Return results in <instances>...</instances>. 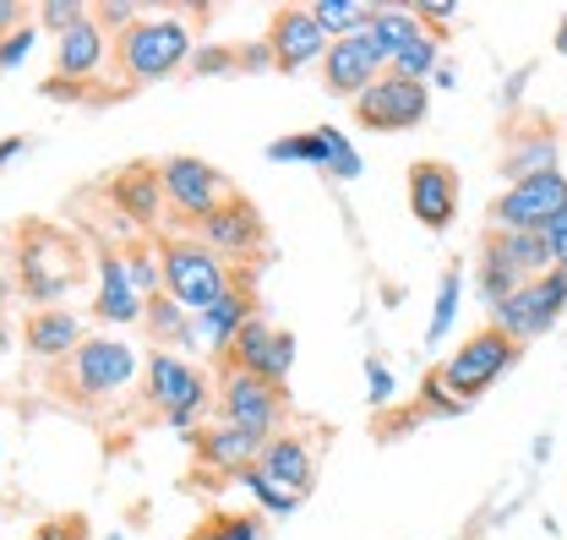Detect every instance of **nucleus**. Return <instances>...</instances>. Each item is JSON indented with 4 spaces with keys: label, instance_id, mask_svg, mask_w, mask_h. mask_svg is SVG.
Masks as SVG:
<instances>
[{
    "label": "nucleus",
    "instance_id": "nucleus-1",
    "mask_svg": "<svg viewBox=\"0 0 567 540\" xmlns=\"http://www.w3.org/2000/svg\"><path fill=\"white\" fill-rule=\"evenodd\" d=\"M82 241L66 235L61 224H17V284L28 300H61L66 289L82 284Z\"/></svg>",
    "mask_w": 567,
    "mask_h": 540
},
{
    "label": "nucleus",
    "instance_id": "nucleus-2",
    "mask_svg": "<svg viewBox=\"0 0 567 540\" xmlns=\"http://www.w3.org/2000/svg\"><path fill=\"white\" fill-rule=\"evenodd\" d=\"M158 278H164L175 306L203 317L240 273L229 268L208 241H197V235H158Z\"/></svg>",
    "mask_w": 567,
    "mask_h": 540
},
{
    "label": "nucleus",
    "instance_id": "nucleus-3",
    "mask_svg": "<svg viewBox=\"0 0 567 540\" xmlns=\"http://www.w3.org/2000/svg\"><path fill=\"white\" fill-rule=\"evenodd\" d=\"M181 67H192V33L181 17H142L115 33V77H126L132 88L164 82Z\"/></svg>",
    "mask_w": 567,
    "mask_h": 540
},
{
    "label": "nucleus",
    "instance_id": "nucleus-4",
    "mask_svg": "<svg viewBox=\"0 0 567 540\" xmlns=\"http://www.w3.org/2000/svg\"><path fill=\"white\" fill-rule=\"evenodd\" d=\"M132 377H137V355H132V344H121V338H82L66 360L55 366V388H61L66 399H76V405L115 399Z\"/></svg>",
    "mask_w": 567,
    "mask_h": 540
},
{
    "label": "nucleus",
    "instance_id": "nucleus-5",
    "mask_svg": "<svg viewBox=\"0 0 567 540\" xmlns=\"http://www.w3.org/2000/svg\"><path fill=\"white\" fill-rule=\"evenodd\" d=\"M518 355H524V344L486 323L481 334H470L453 355H447V360H442V366H436V377H442V388H447L458 405H475L502 371H513V366H518Z\"/></svg>",
    "mask_w": 567,
    "mask_h": 540
},
{
    "label": "nucleus",
    "instance_id": "nucleus-6",
    "mask_svg": "<svg viewBox=\"0 0 567 540\" xmlns=\"http://www.w3.org/2000/svg\"><path fill=\"white\" fill-rule=\"evenodd\" d=\"M218 415H224V426L274 437L284 426V415H289V394H284L279 383L257 377V371H224V383H218Z\"/></svg>",
    "mask_w": 567,
    "mask_h": 540
},
{
    "label": "nucleus",
    "instance_id": "nucleus-7",
    "mask_svg": "<svg viewBox=\"0 0 567 540\" xmlns=\"http://www.w3.org/2000/svg\"><path fill=\"white\" fill-rule=\"evenodd\" d=\"M425 110H431L425 82H410V77H399V71H382V77L354 99V121H360L365 132H415L425 121Z\"/></svg>",
    "mask_w": 567,
    "mask_h": 540
},
{
    "label": "nucleus",
    "instance_id": "nucleus-8",
    "mask_svg": "<svg viewBox=\"0 0 567 540\" xmlns=\"http://www.w3.org/2000/svg\"><path fill=\"white\" fill-rule=\"evenodd\" d=\"M486 213H492V230H524V235H540L557 213H567V175L563 170H551V175L518 181V186H507Z\"/></svg>",
    "mask_w": 567,
    "mask_h": 540
},
{
    "label": "nucleus",
    "instance_id": "nucleus-9",
    "mask_svg": "<svg viewBox=\"0 0 567 540\" xmlns=\"http://www.w3.org/2000/svg\"><path fill=\"white\" fill-rule=\"evenodd\" d=\"M563 312H567V284L557 273H546V278L524 284L518 295H507L502 306H492V328H502V334L518 338V344H529V338L551 334Z\"/></svg>",
    "mask_w": 567,
    "mask_h": 540
},
{
    "label": "nucleus",
    "instance_id": "nucleus-10",
    "mask_svg": "<svg viewBox=\"0 0 567 540\" xmlns=\"http://www.w3.org/2000/svg\"><path fill=\"white\" fill-rule=\"evenodd\" d=\"M158 181H164V203L175 207V213H186V218H197V224H203L218 203L235 197V186L213 170L208 159H192V153L164 159V164H158Z\"/></svg>",
    "mask_w": 567,
    "mask_h": 540
},
{
    "label": "nucleus",
    "instance_id": "nucleus-11",
    "mask_svg": "<svg viewBox=\"0 0 567 540\" xmlns=\"http://www.w3.org/2000/svg\"><path fill=\"white\" fill-rule=\"evenodd\" d=\"M147 405L158 409L164 420L186 426L197 409L208 405V377L197 366H186L181 355H147Z\"/></svg>",
    "mask_w": 567,
    "mask_h": 540
},
{
    "label": "nucleus",
    "instance_id": "nucleus-12",
    "mask_svg": "<svg viewBox=\"0 0 567 540\" xmlns=\"http://www.w3.org/2000/svg\"><path fill=\"white\" fill-rule=\"evenodd\" d=\"M289 366H295V334H284V328H268L262 317H251L235 344L224 349V371H257V377H268V383H289Z\"/></svg>",
    "mask_w": 567,
    "mask_h": 540
},
{
    "label": "nucleus",
    "instance_id": "nucleus-13",
    "mask_svg": "<svg viewBox=\"0 0 567 540\" xmlns=\"http://www.w3.org/2000/svg\"><path fill=\"white\" fill-rule=\"evenodd\" d=\"M268 50H274V67L279 71H300L311 61H322L333 50V39L322 33V22L311 17V6H279L268 17Z\"/></svg>",
    "mask_w": 567,
    "mask_h": 540
},
{
    "label": "nucleus",
    "instance_id": "nucleus-14",
    "mask_svg": "<svg viewBox=\"0 0 567 540\" xmlns=\"http://www.w3.org/2000/svg\"><path fill=\"white\" fill-rule=\"evenodd\" d=\"M410 213L421 218V230L442 235L458 218V170L442 159H415L410 164Z\"/></svg>",
    "mask_w": 567,
    "mask_h": 540
},
{
    "label": "nucleus",
    "instance_id": "nucleus-15",
    "mask_svg": "<svg viewBox=\"0 0 567 540\" xmlns=\"http://www.w3.org/2000/svg\"><path fill=\"white\" fill-rule=\"evenodd\" d=\"M197 241H208L218 257H246V252H257L262 241H268V224H262V213H257V203L251 197H229V203H218L197 224Z\"/></svg>",
    "mask_w": 567,
    "mask_h": 540
},
{
    "label": "nucleus",
    "instance_id": "nucleus-16",
    "mask_svg": "<svg viewBox=\"0 0 567 540\" xmlns=\"http://www.w3.org/2000/svg\"><path fill=\"white\" fill-rule=\"evenodd\" d=\"M496 170L507 175V186L535 181V175H551V170H557V132H551V121L540 115V121L507 126V142H502Z\"/></svg>",
    "mask_w": 567,
    "mask_h": 540
},
{
    "label": "nucleus",
    "instance_id": "nucleus-17",
    "mask_svg": "<svg viewBox=\"0 0 567 540\" xmlns=\"http://www.w3.org/2000/svg\"><path fill=\"white\" fill-rule=\"evenodd\" d=\"M382 61H377V50H371V39L365 33H350V39H333V50L322 55V88L333 93V99H360L377 77H382Z\"/></svg>",
    "mask_w": 567,
    "mask_h": 540
},
{
    "label": "nucleus",
    "instance_id": "nucleus-18",
    "mask_svg": "<svg viewBox=\"0 0 567 540\" xmlns=\"http://www.w3.org/2000/svg\"><path fill=\"white\" fill-rule=\"evenodd\" d=\"M110 50H115V33H104L99 17H87L82 28H71L66 39H55V77H50V82H55V88L76 82V93H82V82L99 77Z\"/></svg>",
    "mask_w": 567,
    "mask_h": 540
},
{
    "label": "nucleus",
    "instance_id": "nucleus-19",
    "mask_svg": "<svg viewBox=\"0 0 567 540\" xmlns=\"http://www.w3.org/2000/svg\"><path fill=\"white\" fill-rule=\"evenodd\" d=\"M274 437H257V431H240V426H208V431H192V448H197V459H208L213 470H251L257 459H262V448H268Z\"/></svg>",
    "mask_w": 567,
    "mask_h": 540
},
{
    "label": "nucleus",
    "instance_id": "nucleus-20",
    "mask_svg": "<svg viewBox=\"0 0 567 540\" xmlns=\"http://www.w3.org/2000/svg\"><path fill=\"white\" fill-rule=\"evenodd\" d=\"M142 312H147V300L137 295L132 268H126L115 252H104V257H99V300H93V317H104V323H142Z\"/></svg>",
    "mask_w": 567,
    "mask_h": 540
},
{
    "label": "nucleus",
    "instance_id": "nucleus-21",
    "mask_svg": "<svg viewBox=\"0 0 567 540\" xmlns=\"http://www.w3.org/2000/svg\"><path fill=\"white\" fill-rule=\"evenodd\" d=\"M257 470L268 475L284 497H295V502H300V497L311 491V475H317V465H311V448H306L295 431H284V437H274V442L262 448Z\"/></svg>",
    "mask_w": 567,
    "mask_h": 540
},
{
    "label": "nucleus",
    "instance_id": "nucleus-22",
    "mask_svg": "<svg viewBox=\"0 0 567 540\" xmlns=\"http://www.w3.org/2000/svg\"><path fill=\"white\" fill-rule=\"evenodd\" d=\"M22 338H28V355H39V360H55V366H61L71 349L82 344V323L71 317L66 306H39V312H28Z\"/></svg>",
    "mask_w": 567,
    "mask_h": 540
},
{
    "label": "nucleus",
    "instance_id": "nucleus-23",
    "mask_svg": "<svg viewBox=\"0 0 567 540\" xmlns=\"http://www.w3.org/2000/svg\"><path fill=\"white\" fill-rule=\"evenodd\" d=\"M110 197H115V207H121L132 224H153V218H158V207H164L158 164H126V170L110 181Z\"/></svg>",
    "mask_w": 567,
    "mask_h": 540
},
{
    "label": "nucleus",
    "instance_id": "nucleus-24",
    "mask_svg": "<svg viewBox=\"0 0 567 540\" xmlns=\"http://www.w3.org/2000/svg\"><path fill=\"white\" fill-rule=\"evenodd\" d=\"M251 317H257V306H251V289H246V278H235V284H229V289L213 300L208 312H203V338H208L213 349L224 355V349L235 344V334H240Z\"/></svg>",
    "mask_w": 567,
    "mask_h": 540
},
{
    "label": "nucleus",
    "instance_id": "nucleus-25",
    "mask_svg": "<svg viewBox=\"0 0 567 540\" xmlns=\"http://www.w3.org/2000/svg\"><path fill=\"white\" fill-rule=\"evenodd\" d=\"M425 33V22L415 11H404V6H377V17H371V28H365V39H371V50H377V61L393 71V61L415 44Z\"/></svg>",
    "mask_w": 567,
    "mask_h": 540
},
{
    "label": "nucleus",
    "instance_id": "nucleus-26",
    "mask_svg": "<svg viewBox=\"0 0 567 540\" xmlns=\"http://www.w3.org/2000/svg\"><path fill=\"white\" fill-rule=\"evenodd\" d=\"M311 17L322 22L328 39H350V33H365V28H371L377 6H360V0H317Z\"/></svg>",
    "mask_w": 567,
    "mask_h": 540
},
{
    "label": "nucleus",
    "instance_id": "nucleus-27",
    "mask_svg": "<svg viewBox=\"0 0 567 540\" xmlns=\"http://www.w3.org/2000/svg\"><path fill=\"white\" fill-rule=\"evenodd\" d=\"M186 540H262V513H213Z\"/></svg>",
    "mask_w": 567,
    "mask_h": 540
},
{
    "label": "nucleus",
    "instance_id": "nucleus-28",
    "mask_svg": "<svg viewBox=\"0 0 567 540\" xmlns=\"http://www.w3.org/2000/svg\"><path fill=\"white\" fill-rule=\"evenodd\" d=\"M142 323L153 328L158 338H169V344H186L192 328H186V306H175V300H164V289L158 295H147V312H142Z\"/></svg>",
    "mask_w": 567,
    "mask_h": 540
},
{
    "label": "nucleus",
    "instance_id": "nucleus-29",
    "mask_svg": "<svg viewBox=\"0 0 567 540\" xmlns=\"http://www.w3.org/2000/svg\"><path fill=\"white\" fill-rule=\"evenodd\" d=\"M436 55H442V39L425 28L421 39H415V44H410V50L393 61V71H399V77H410V82H425V77L436 71Z\"/></svg>",
    "mask_w": 567,
    "mask_h": 540
},
{
    "label": "nucleus",
    "instance_id": "nucleus-30",
    "mask_svg": "<svg viewBox=\"0 0 567 540\" xmlns=\"http://www.w3.org/2000/svg\"><path fill=\"white\" fill-rule=\"evenodd\" d=\"M87 17H93V6H82V0H50V6H39V11H33V22H39V28H50L55 39H66L71 28H82Z\"/></svg>",
    "mask_w": 567,
    "mask_h": 540
},
{
    "label": "nucleus",
    "instance_id": "nucleus-31",
    "mask_svg": "<svg viewBox=\"0 0 567 540\" xmlns=\"http://www.w3.org/2000/svg\"><path fill=\"white\" fill-rule=\"evenodd\" d=\"M453 312H458V268H447V273H442V284H436V312H431L425 344H436V338L453 328Z\"/></svg>",
    "mask_w": 567,
    "mask_h": 540
},
{
    "label": "nucleus",
    "instance_id": "nucleus-32",
    "mask_svg": "<svg viewBox=\"0 0 567 540\" xmlns=\"http://www.w3.org/2000/svg\"><path fill=\"white\" fill-rule=\"evenodd\" d=\"M322 132H328V170H333L339 181H354V175H360V159H354V147L339 132H333V126H322Z\"/></svg>",
    "mask_w": 567,
    "mask_h": 540
},
{
    "label": "nucleus",
    "instance_id": "nucleus-33",
    "mask_svg": "<svg viewBox=\"0 0 567 540\" xmlns=\"http://www.w3.org/2000/svg\"><path fill=\"white\" fill-rule=\"evenodd\" d=\"M235 480H240V486H251V491H257V497H262V502H268L274 513H289V508H295V497H284L279 486H274L268 475L257 470V465H251V470H240V475H235Z\"/></svg>",
    "mask_w": 567,
    "mask_h": 540
},
{
    "label": "nucleus",
    "instance_id": "nucleus-34",
    "mask_svg": "<svg viewBox=\"0 0 567 540\" xmlns=\"http://www.w3.org/2000/svg\"><path fill=\"white\" fill-rule=\"evenodd\" d=\"M458 409H470V405H458V399L442 388V377L431 371V377H425V388H421V415H458Z\"/></svg>",
    "mask_w": 567,
    "mask_h": 540
},
{
    "label": "nucleus",
    "instance_id": "nucleus-35",
    "mask_svg": "<svg viewBox=\"0 0 567 540\" xmlns=\"http://www.w3.org/2000/svg\"><path fill=\"white\" fill-rule=\"evenodd\" d=\"M229 67H240L235 50H197V55H192V71H197V77H218V71H229Z\"/></svg>",
    "mask_w": 567,
    "mask_h": 540
},
{
    "label": "nucleus",
    "instance_id": "nucleus-36",
    "mask_svg": "<svg viewBox=\"0 0 567 540\" xmlns=\"http://www.w3.org/2000/svg\"><path fill=\"white\" fill-rule=\"evenodd\" d=\"M540 241L551 246V263H557V268H567V213H557V218L540 230Z\"/></svg>",
    "mask_w": 567,
    "mask_h": 540
},
{
    "label": "nucleus",
    "instance_id": "nucleus-37",
    "mask_svg": "<svg viewBox=\"0 0 567 540\" xmlns=\"http://www.w3.org/2000/svg\"><path fill=\"white\" fill-rule=\"evenodd\" d=\"M33 22V6H17V0H0V44L17 33V28H28Z\"/></svg>",
    "mask_w": 567,
    "mask_h": 540
},
{
    "label": "nucleus",
    "instance_id": "nucleus-38",
    "mask_svg": "<svg viewBox=\"0 0 567 540\" xmlns=\"http://www.w3.org/2000/svg\"><path fill=\"white\" fill-rule=\"evenodd\" d=\"M28 44H33V22H28V28H17V33L0 44V67H17V61L28 55Z\"/></svg>",
    "mask_w": 567,
    "mask_h": 540
},
{
    "label": "nucleus",
    "instance_id": "nucleus-39",
    "mask_svg": "<svg viewBox=\"0 0 567 540\" xmlns=\"http://www.w3.org/2000/svg\"><path fill=\"white\" fill-rule=\"evenodd\" d=\"M365 371H371V405H388V399H393V377H388V366L371 360Z\"/></svg>",
    "mask_w": 567,
    "mask_h": 540
},
{
    "label": "nucleus",
    "instance_id": "nucleus-40",
    "mask_svg": "<svg viewBox=\"0 0 567 540\" xmlns=\"http://www.w3.org/2000/svg\"><path fill=\"white\" fill-rule=\"evenodd\" d=\"M0 355H6V268H0Z\"/></svg>",
    "mask_w": 567,
    "mask_h": 540
},
{
    "label": "nucleus",
    "instance_id": "nucleus-41",
    "mask_svg": "<svg viewBox=\"0 0 567 540\" xmlns=\"http://www.w3.org/2000/svg\"><path fill=\"white\" fill-rule=\"evenodd\" d=\"M22 147H28V142H22V136H11V142H0V164H6V159H17V153H22Z\"/></svg>",
    "mask_w": 567,
    "mask_h": 540
},
{
    "label": "nucleus",
    "instance_id": "nucleus-42",
    "mask_svg": "<svg viewBox=\"0 0 567 540\" xmlns=\"http://www.w3.org/2000/svg\"><path fill=\"white\" fill-rule=\"evenodd\" d=\"M557 50H563V55H567V22H563V28H557Z\"/></svg>",
    "mask_w": 567,
    "mask_h": 540
},
{
    "label": "nucleus",
    "instance_id": "nucleus-43",
    "mask_svg": "<svg viewBox=\"0 0 567 540\" xmlns=\"http://www.w3.org/2000/svg\"><path fill=\"white\" fill-rule=\"evenodd\" d=\"M557 278H563V284H567V268H557Z\"/></svg>",
    "mask_w": 567,
    "mask_h": 540
}]
</instances>
